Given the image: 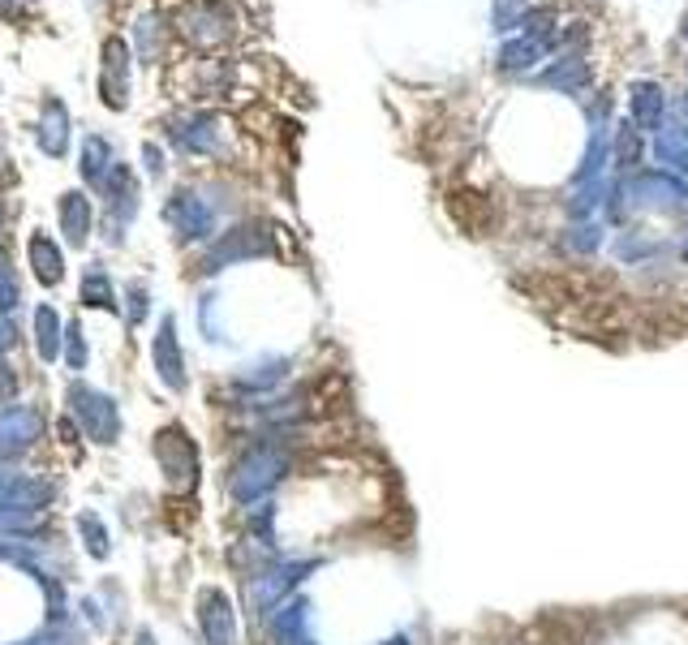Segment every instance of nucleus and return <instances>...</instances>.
I'll use <instances>...</instances> for the list:
<instances>
[{
  "instance_id": "obj_1",
  "label": "nucleus",
  "mask_w": 688,
  "mask_h": 645,
  "mask_svg": "<svg viewBox=\"0 0 688 645\" xmlns=\"http://www.w3.org/2000/svg\"><path fill=\"white\" fill-rule=\"evenodd\" d=\"M555 31H516V35H508L495 52V69L499 74H508V78H529L534 69H542L559 52Z\"/></svg>"
},
{
  "instance_id": "obj_2",
  "label": "nucleus",
  "mask_w": 688,
  "mask_h": 645,
  "mask_svg": "<svg viewBox=\"0 0 688 645\" xmlns=\"http://www.w3.org/2000/svg\"><path fill=\"white\" fill-rule=\"evenodd\" d=\"M529 82L542 86V91H555V95H590L594 91V61L585 48L555 52L547 65L529 74Z\"/></svg>"
},
{
  "instance_id": "obj_3",
  "label": "nucleus",
  "mask_w": 688,
  "mask_h": 645,
  "mask_svg": "<svg viewBox=\"0 0 688 645\" xmlns=\"http://www.w3.org/2000/svg\"><path fill=\"white\" fill-rule=\"evenodd\" d=\"M177 26L198 48H215V43H224L233 35V13H228L224 0H190V5L177 13Z\"/></svg>"
},
{
  "instance_id": "obj_4",
  "label": "nucleus",
  "mask_w": 688,
  "mask_h": 645,
  "mask_svg": "<svg viewBox=\"0 0 688 645\" xmlns=\"http://www.w3.org/2000/svg\"><path fill=\"white\" fill-rule=\"evenodd\" d=\"M667 86L658 78H633L628 82V121H633L645 138L658 134L667 121Z\"/></svg>"
},
{
  "instance_id": "obj_5",
  "label": "nucleus",
  "mask_w": 688,
  "mask_h": 645,
  "mask_svg": "<svg viewBox=\"0 0 688 645\" xmlns=\"http://www.w3.org/2000/svg\"><path fill=\"white\" fill-rule=\"evenodd\" d=\"M99 95L108 99V108H125V99H129V48H125V39H108L104 43Z\"/></svg>"
},
{
  "instance_id": "obj_6",
  "label": "nucleus",
  "mask_w": 688,
  "mask_h": 645,
  "mask_svg": "<svg viewBox=\"0 0 688 645\" xmlns=\"http://www.w3.org/2000/svg\"><path fill=\"white\" fill-rule=\"evenodd\" d=\"M650 147H654V160L676 168V172H688V125L684 121H663L658 134H650Z\"/></svg>"
},
{
  "instance_id": "obj_7",
  "label": "nucleus",
  "mask_w": 688,
  "mask_h": 645,
  "mask_svg": "<svg viewBox=\"0 0 688 645\" xmlns=\"http://www.w3.org/2000/svg\"><path fill=\"white\" fill-rule=\"evenodd\" d=\"M615 134H611V160H615V168H641V160H645V147H650V138L641 134V129L633 125V121H615L611 125Z\"/></svg>"
},
{
  "instance_id": "obj_8",
  "label": "nucleus",
  "mask_w": 688,
  "mask_h": 645,
  "mask_svg": "<svg viewBox=\"0 0 688 645\" xmlns=\"http://www.w3.org/2000/svg\"><path fill=\"white\" fill-rule=\"evenodd\" d=\"M65 125H69V117H65V108L56 104H48V112H43V129H39V138H43V151H56L61 155L65 151Z\"/></svg>"
},
{
  "instance_id": "obj_9",
  "label": "nucleus",
  "mask_w": 688,
  "mask_h": 645,
  "mask_svg": "<svg viewBox=\"0 0 688 645\" xmlns=\"http://www.w3.org/2000/svg\"><path fill=\"white\" fill-rule=\"evenodd\" d=\"M211 134H215L211 117H190V121H181V129H172V138H177L181 147H207Z\"/></svg>"
},
{
  "instance_id": "obj_10",
  "label": "nucleus",
  "mask_w": 688,
  "mask_h": 645,
  "mask_svg": "<svg viewBox=\"0 0 688 645\" xmlns=\"http://www.w3.org/2000/svg\"><path fill=\"white\" fill-rule=\"evenodd\" d=\"M529 9V0H495L491 9V22L499 35H516V22H521V13Z\"/></svg>"
},
{
  "instance_id": "obj_11",
  "label": "nucleus",
  "mask_w": 688,
  "mask_h": 645,
  "mask_svg": "<svg viewBox=\"0 0 688 645\" xmlns=\"http://www.w3.org/2000/svg\"><path fill=\"white\" fill-rule=\"evenodd\" d=\"M155 26H164L160 18H155V13H151V18H142L138 22V43H142V56H155Z\"/></svg>"
},
{
  "instance_id": "obj_12",
  "label": "nucleus",
  "mask_w": 688,
  "mask_h": 645,
  "mask_svg": "<svg viewBox=\"0 0 688 645\" xmlns=\"http://www.w3.org/2000/svg\"><path fill=\"white\" fill-rule=\"evenodd\" d=\"M0 13H5V18H18V13H22V0H0Z\"/></svg>"
},
{
  "instance_id": "obj_13",
  "label": "nucleus",
  "mask_w": 688,
  "mask_h": 645,
  "mask_svg": "<svg viewBox=\"0 0 688 645\" xmlns=\"http://www.w3.org/2000/svg\"><path fill=\"white\" fill-rule=\"evenodd\" d=\"M676 108H680V121L688 125V86H684V91H680V99H676Z\"/></svg>"
},
{
  "instance_id": "obj_14",
  "label": "nucleus",
  "mask_w": 688,
  "mask_h": 645,
  "mask_svg": "<svg viewBox=\"0 0 688 645\" xmlns=\"http://www.w3.org/2000/svg\"><path fill=\"white\" fill-rule=\"evenodd\" d=\"M680 39H688V9L680 13Z\"/></svg>"
},
{
  "instance_id": "obj_15",
  "label": "nucleus",
  "mask_w": 688,
  "mask_h": 645,
  "mask_svg": "<svg viewBox=\"0 0 688 645\" xmlns=\"http://www.w3.org/2000/svg\"><path fill=\"white\" fill-rule=\"evenodd\" d=\"M684 78H688V61H684Z\"/></svg>"
}]
</instances>
